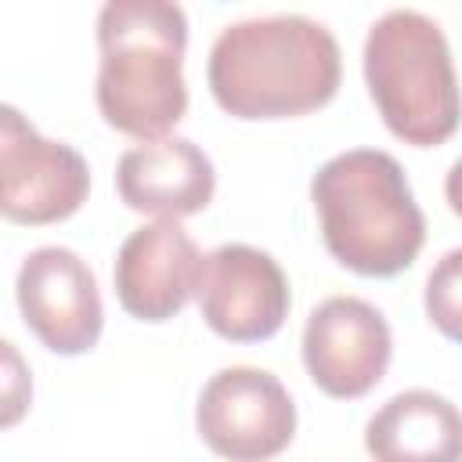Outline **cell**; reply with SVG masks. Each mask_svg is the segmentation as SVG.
Segmentation results:
<instances>
[{
  "mask_svg": "<svg viewBox=\"0 0 462 462\" xmlns=\"http://www.w3.org/2000/svg\"><path fill=\"white\" fill-rule=\"evenodd\" d=\"M365 83L393 137L444 144L462 123V90L440 25L419 11L383 14L365 40Z\"/></svg>",
  "mask_w": 462,
  "mask_h": 462,
  "instance_id": "4",
  "label": "cell"
},
{
  "mask_svg": "<svg viewBox=\"0 0 462 462\" xmlns=\"http://www.w3.org/2000/svg\"><path fill=\"white\" fill-rule=\"evenodd\" d=\"M444 195H448V206L455 209V217H462V159L448 170V180H444Z\"/></svg>",
  "mask_w": 462,
  "mask_h": 462,
  "instance_id": "14",
  "label": "cell"
},
{
  "mask_svg": "<svg viewBox=\"0 0 462 462\" xmlns=\"http://www.w3.org/2000/svg\"><path fill=\"white\" fill-rule=\"evenodd\" d=\"M217 173L209 155L188 137H155L126 148L116 166V191L126 209L180 220L202 213L213 199Z\"/></svg>",
  "mask_w": 462,
  "mask_h": 462,
  "instance_id": "11",
  "label": "cell"
},
{
  "mask_svg": "<svg viewBox=\"0 0 462 462\" xmlns=\"http://www.w3.org/2000/svg\"><path fill=\"white\" fill-rule=\"evenodd\" d=\"M213 101L235 119H289L328 105L343 61L336 36L307 14L227 25L209 51Z\"/></svg>",
  "mask_w": 462,
  "mask_h": 462,
  "instance_id": "1",
  "label": "cell"
},
{
  "mask_svg": "<svg viewBox=\"0 0 462 462\" xmlns=\"http://www.w3.org/2000/svg\"><path fill=\"white\" fill-rule=\"evenodd\" d=\"M188 18L177 0H105L97 14V108L126 137H166L188 112Z\"/></svg>",
  "mask_w": 462,
  "mask_h": 462,
  "instance_id": "2",
  "label": "cell"
},
{
  "mask_svg": "<svg viewBox=\"0 0 462 462\" xmlns=\"http://www.w3.org/2000/svg\"><path fill=\"white\" fill-rule=\"evenodd\" d=\"M310 199L325 249L365 278H393L415 263L426 242V217L401 162L379 148H354L328 159Z\"/></svg>",
  "mask_w": 462,
  "mask_h": 462,
  "instance_id": "3",
  "label": "cell"
},
{
  "mask_svg": "<svg viewBox=\"0 0 462 462\" xmlns=\"http://www.w3.org/2000/svg\"><path fill=\"white\" fill-rule=\"evenodd\" d=\"M206 256L177 220L137 227L116 256V296L119 307L137 321H170L195 296Z\"/></svg>",
  "mask_w": 462,
  "mask_h": 462,
  "instance_id": "10",
  "label": "cell"
},
{
  "mask_svg": "<svg viewBox=\"0 0 462 462\" xmlns=\"http://www.w3.org/2000/svg\"><path fill=\"white\" fill-rule=\"evenodd\" d=\"M199 437L231 462L274 458L292 444L296 404L278 375L249 365L220 368L199 393Z\"/></svg>",
  "mask_w": 462,
  "mask_h": 462,
  "instance_id": "5",
  "label": "cell"
},
{
  "mask_svg": "<svg viewBox=\"0 0 462 462\" xmlns=\"http://www.w3.org/2000/svg\"><path fill=\"white\" fill-rule=\"evenodd\" d=\"M202 321L231 343L271 339L289 314V282L278 260L245 242L217 245L199 282Z\"/></svg>",
  "mask_w": 462,
  "mask_h": 462,
  "instance_id": "9",
  "label": "cell"
},
{
  "mask_svg": "<svg viewBox=\"0 0 462 462\" xmlns=\"http://www.w3.org/2000/svg\"><path fill=\"white\" fill-rule=\"evenodd\" d=\"M0 209L14 224H58L69 220L90 191V170L83 155L61 141H47L14 105L0 112Z\"/></svg>",
  "mask_w": 462,
  "mask_h": 462,
  "instance_id": "6",
  "label": "cell"
},
{
  "mask_svg": "<svg viewBox=\"0 0 462 462\" xmlns=\"http://www.w3.org/2000/svg\"><path fill=\"white\" fill-rule=\"evenodd\" d=\"M426 318L440 336L462 343V249L444 253L426 278Z\"/></svg>",
  "mask_w": 462,
  "mask_h": 462,
  "instance_id": "13",
  "label": "cell"
},
{
  "mask_svg": "<svg viewBox=\"0 0 462 462\" xmlns=\"http://www.w3.org/2000/svg\"><path fill=\"white\" fill-rule=\"evenodd\" d=\"M14 292L22 321L47 350L76 357L97 343L105 325L97 278L87 267V260H79L72 249H32L18 267Z\"/></svg>",
  "mask_w": 462,
  "mask_h": 462,
  "instance_id": "7",
  "label": "cell"
},
{
  "mask_svg": "<svg viewBox=\"0 0 462 462\" xmlns=\"http://www.w3.org/2000/svg\"><path fill=\"white\" fill-rule=\"evenodd\" d=\"M386 318L357 296H328L303 325V365L318 390L339 401L365 397L390 368Z\"/></svg>",
  "mask_w": 462,
  "mask_h": 462,
  "instance_id": "8",
  "label": "cell"
},
{
  "mask_svg": "<svg viewBox=\"0 0 462 462\" xmlns=\"http://www.w3.org/2000/svg\"><path fill=\"white\" fill-rule=\"evenodd\" d=\"M365 448L379 462H455L462 458V411L433 390H404L368 419Z\"/></svg>",
  "mask_w": 462,
  "mask_h": 462,
  "instance_id": "12",
  "label": "cell"
}]
</instances>
